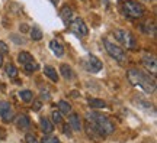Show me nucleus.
<instances>
[{"mask_svg": "<svg viewBox=\"0 0 157 143\" xmlns=\"http://www.w3.org/2000/svg\"><path fill=\"white\" fill-rule=\"evenodd\" d=\"M113 123L105 114H101L98 111H90L86 114V132L90 138H105L113 132Z\"/></svg>", "mask_w": 157, "mask_h": 143, "instance_id": "1", "label": "nucleus"}, {"mask_svg": "<svg viewBox=\"0 0 157 143\" xmlns=\"http://www.w3.org/2000/svg\"><path fill=\"white\" fill-rule=\"evenodd\" d=\"M128 80L131 81V84H134L135 87L141 88L146 93H153L156 90V80L153 75L147 74V72L132 68L128 71Z\"/></svg>", "mask_w": 157, "mask_h": 143, "instance_id": "2", "label": "nucleus"}, {"mask_svg": "<svg viewBox=\"0 0 157 143\" xmlns=\"http://www.w3.org/2000/svg\"><path fill=\"white\" fill-rule=\"evenodd\" d=\"M113 36L124 48H127V49H135L137 48V39L129 30L117 29V30H113Z\"/></svg>", "mask_w": 157, "mask_h": 143, "instance_id": "3", "label": "nucleus"}, {"mask_svg": "<svg viewBox=\"0 0 157 143\" xmlns=\"http://www.w3.org/2000/svg\"><path fill=\"white\" fill-rule=\"evenodd\" d=\"M122 10L131 19H137V17H141L144 15V7L138 2H135V0H125L122 6Z\"/></svg>", "mask_w": 157, "mask_h": 143, "instance_id": "4", "label": "nucleus"}, {"mask_svg": "<svg viewBox=\"0 0 157 143\" xmlns=\"http://www.w3.org/2000/svg\"><path fill=\"white\" fill-rule=\"evenodd\" d=\"M103 44H105V48H106V52L112 56L113 59H117L118 62H125L127 55H125V52H124V49L121 48V46L112 44V42H111V41H108V39L103 41Z\"/></svg>", "mask_w": 157, "mask_h": 143, "instance_id": "5", "label": "nucleus"}, {"mask_svg": "<svg viewBox=\"0 0 157 143\" xmlns=\"http://www.w3.org/2000/svg\"><path fill=\"white\" fill-rule=\"evenodd\" d=\"M82 64L89 72H98L102 70V62L95 55H86L82 59Z\"/></svg>", "mask_w": 157, "mask_h": 143, "instance_id": "6", "label": "nucleus"}, {"mask_svg": "<svg viewBox=\"0 0 157 143\" xmlns=\"http://www.w3.org/2000/svg\"><path fill=\"white\" fill-rule=\"evenodd\" d=\"M70 28L73 29L77 35H80V36H86V35L89 33V29H87V26H86L84 20H83V19H80V17H76V19H73V20H71V23H70Z\"/></svg>", "mask_w": 157, "mask_h": 143, "instance_id": "7", "label": "nucleus"}, {"mask_svg": "<svg viewBox=\"0 0 157 143\" xmlns=\"http://www.w3.org/2000/svg\"><path fill=\"white\" fill-rule=\"evenodd\" d=\"M0 116L5 121H10L13 119V109L9 103H6V101L0 103Z\"/></svg>", "mask_w": 157, "mask_h": 143, "instance_id": "8", "label": "nucleus"}, {"mask_svg": "<svg viewBox=\"0 0 157 143\" xmlns=\"http://www.w3.org/2000/svg\"><path fill=\"white\" fill-rule=\"evenodd\" d=\"M50 48H51V51L54 52V55L58 56V58H61V56L64 55V48H63V45L60 44V42H57V41H51Z\"/></svg>", "mask_w": 157, "mask_h": 143, "instance_id": "9", "label": "nucleus"}, {"mask_svg": "<svg viewBox=\"0 0 157 143\" xmlns=\"http://www.w3.org/2000/svg\"><path fill=\"white\" fill-rule=\"evenodd\" d=\"M16 126L19 127V129H26V127L31 126V120H29V117L26 114H21L16 117Z\"/></svg>", "mask_w": 157, "mask_h": 143, "instance_id": "10", "label": "nucleus"}, {"mask_svg": "<svg viewBox=\"0 0 157 143\" xmlns=\"http://www.w3.org/2000/svg\"><path fill=\"white\" fill-rule=\"evenodd\" d=\"M60 15H61L63 20L66 23H68L70 20H71V17H73V10L70 9V6L68 5H64L61 7V12H60Z\"/></svg>", "mask_w": 157, "mask_h": 143, "instance_id": "11", "label": "nucleus"}, {"mask_svg": "<svg viewBox=\"0 0 157 143\" xmlns=\"http://www.w3.org/2000/svg\"><path fill=\"white\" fill-rule=\"evenodd\" d=\"M143 64L147 66V68H150L151 71H156V58L150 54H146V55L143 56Z\"/></svg>", "mask_w": 157, "mask_h": 143, "instance_id": "12", "label": "nucleus"}, {"mask_svg": "<svg viewBox=\"0 0 157 143\" xmlns=\"http://www.w3.org/2000/svg\"><path fill=\"white\" fill-rule=\"evenodd\" d=\"M17 61L21 62V64H23V66L25 65H28L29 62H34V56L29 54L28 51H23V52H21L19 54V56H17Z\"/></svg>", "mask_w": 157, "mask_h": 143, "instance_id": "13", "label": "nucleus"}, {"mask_svg": "<svg viewBox=\"0 0 157 143\" xmlns=\"http://www.w3.org/2000/svg\"><path fill=\"white\" fill-rule=\"evenodd\" d=\"M39 124H41V129H42L45 133H52V130H54V127H52V124H51V121L48 120L47 117H41Z\"/></svg>", "mask_w": 157, "mask_h": 143, "instance_id": "14", "label": "nucleus"}, {"mask_svg": "<svg viewBox=\"0 0 157 143\" xmlns=\"http://www.w3.org/2000/svg\"><path fill=\"white\" fill-rule=\"evenodd\" d=\"M44 74L47 75V77L50 78L51 81H54V83H57L58 81V75H57V71L52 68V66H50V65H47L44 68Z\"/></svg>", "mask_w": 157, "mask_h": 143, "instance_id": "15", "label": "nucleus"}, {"mask_svg": "<svg viewBox=\"0 0 157 143\" xmlns=\"http://www.w3.org/2000/svg\"><path fill=\"white\" fill-rule=\"evenodd\" d=\"M68 124L73 127L74 130H80V129H82V123H80V119H78L77 114H70V117H68Z\"/></svg>", "mask_w": 157, "mask_h": 143, "instance_id": "16", "label": "nucleus"}, {"mask_svg": "<svg viewBox=\"0 0 157 143\" xmlns=\"http://www.w3.org/2000/svg\"><path fill=\"white\" fill-rule=\"evenodd\" d=\"M60 71H61V75L66 80H71L73 78V71H71V68L67 65V64H63L61 66H60Z\"/></svg>", "mask_w": 157, "mask_h": 143, "instance_id": "17", "label": "nucleus"}, {"mask_svg": "<svg viewBox=\"0 0 157 143\" xmlns=\"http://www.w3.org/2000/svg\"><path fill=\"white\" fill-rule=\"evenodd\" d=\"M87 103H89V105L93 107V109H103V107L106 105V103H105L103 100H99V98H89Z\"/></svg>", "mask_w": 157, "mask_h": 143, "instance_id": "18", "label": "nucleus"}, {"mask_svg": "<svg viewBox=\"0 0 157 143\" xmlns=\"http://www.w3.org/2000/svg\"><path fill=\"white\" fill-rule=\"evenodd\" d=\"M58 109H60V113H63V114H68L71 111V107H70L67 101H60L58 103Z\"/></svg>", "mask_w": 157, "mask_h": 143, "instance_id": "19", "label": "nucleus"}, {"mask_svg": "<svg viewBox=\"0 0 157 143\" xmlns=\"http://www.w3.org/2000/svg\"><path fill=\"white\" fill-rule=\"evenodd\" d=\"M5 70H6V74H7L9 77H16L17 75V70H16V66L13 65V64H7Z\"/></svg>", "mask_w": 157, "mask_h": 143, "instance_id": "20", "label": "nucleus"}, {"mask_svg": "<svg viewBox=\"0 0 157 143\" xmlns=\"http://www.w3.org/2000/svg\"><path fill=\"white\" fill-rule=\"evenodd\" d=\"M19 97H21L25 103H29V101L32 100V93H31L29 90H23V91L19 93Z\"/></svg>", "mask_w": 157, "mask_h": 143, "instance_id": "21", "label": "nucleus"}, {"mask_svg": "<svg viewBox=\"0 0 157 143\" xmlns=\"http://www.w3.org/2000/svg\"><path fill=\"white\" fill-rule=\"evenodd\" d=\"M31 38H32V41H41V39H42V32H41L38 28H32V30H31Z\"/></svg>", "mask_w": 157, "mask_h": 143, "instance_id": "22", "label": "nucleus"}, {"mask_svg": "<svg viewBox=\"0 0 157 143\" xmlns=\"http://www.w3.org/2000/svg\"><path fill=\"white\" fill-rule=\"evenodd\" d=\"M25 70H26V71H36V70H38V64H36V62H29L28 65H25Z\"/></svg>", "mask_w": 157, "mask_h": 143, "instance_id": "23", "label": "nucleus"}, {"mask_svg": "<svg viewBox=\"0 0 157 143\" xmlns=\"http://www.w3.org/2000/svg\"><path fill=\"white\" fill-rule=\"evenodd\" d=\"M6 54H9V48L3 41H0V55H6Z\"/></svg>", "mask_w": 157, "mask_h": 143, "instance_id": "24", "label": "nucleus"}, {"mask_svg": "<svg viewBox=\"0 0 157 143\" xmlns=\"http://www.w3.org/2000/svg\"><path fill=\"white\" fill-rule=\"evenodd\" d=\"M52 121L57 123V124L61 123V113H60V111H54V113H52Z\"/></svg>", "mask_w": 157, "mask_h": 143, "instance_id": "25", "label": "nucleus"}, {"mask_svg": "<svg viewBox=\"0 0 157 143\" xmlns=\"http://www.w3.org/2000/svg\"><path fill=\"white\" fill-rule=\"evenodd\" d=\"M42 143H60V140L54 136H47V138L42 139Z\"/></svg>", "mask_w": 157, "mask_h": 143, "instance_id": "26", "label": "nucleus"}, {"mask_svg": "<svg viewBox=\"0 0 157 143\" xmlns=\"http://www.w3.org/2000/svg\"><path fill=\"white\" fill-rule=\"evenodd\" d=\"M10 39H13V42H15V44H25V39L23 38H21V36H17V35H13V33H12L10 35Z\"/></svg>", "mask_w": 157, "mask_h": 143, "instance_id": "27", "label": "nucleus"}, {"mask_svg": "<svg viewBox=\"0 0 157 143\" xmlns=\"http://www.w3.org/2000/svg\"><path fill=\"white\" fill-rule=\"evenodd\" d=\"M25 140H26V143H39L38 142V139L35 138L34 134H26V138H25Z\"/></svg>", "mask_w": 157, "mask_h": 143, "instance_id": "28", "label": "nucleus"}, {"mask_svg": "<svg viewBox=\"0 0 157 143\" xmlns=\"http://www.w3.org/2000/svg\"><path fill=\"white\" fill-rule=\"evenodd\" d=\"M64 133H66L67 136H71V130H70V127L68 126H64Z\"/></svg>", "mask_w": 157, "mask_h": 143, "instance_id": "29", "label": "nucleus"}, {"mask_svg": "<svg viewBox=\"0 0 157 143\" xmlns=\"http://www.w3.org/2000/svg\"><path fill=\"white\" fill-rule=\"evenodd\" d=\"M19 28H21V32H28V25H25V23L21 25Z\"/></svg>", "mask_w": 157, "mask_h": 143, "instance_id": "30", "label": "nucleus"}, {"mask_svg": "<svg viewBox=\"0 0 157 143\" xmlns=\"http://www.w3.org/2000/svg\"><path fill=\"white\" fill-rule=\"evenodd\" d=\"M6 138V133H5V129L0 127V139H5Z\"/></svg>", "mask_w": 157, "mask_h": 143, "instance_id": "31", "label": "nucleus"}, {"mask_svg": "<svg viewBox=\"0 0 157 143\" xmlns=\"http://www.w3.org/2000/svg\"><path fill=\"white\" fill-rule=\"evenodd\" d=\"M51 3H52V5H58V3H60V0H51Z\"/></svg>", "mask_w": 157, "mask_h": 143, "instance_id": "32", "label": "nucleus"}, {"mask_svg": "<svg viewBox=\"0 0 157 143\" xmlns=\"http://www.w3.org/2000/svg\"><path fill=\"white\" fill-rule=\"evenodd\" d=\"M3 65V55H0V66Z\"/></svg>", "mask_w": 157, "mask_h": 143, "instance_id": "33", "label": "nucleus"}]
</instances>
